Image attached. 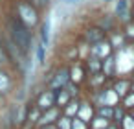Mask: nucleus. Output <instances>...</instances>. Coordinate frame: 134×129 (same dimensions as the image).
<instances>
[{
  "label": "nucleus",
  "instance_id": "34",
  "mask_svg": "<svg viewBox=\"0 0 134 129\" xmlns=\"http://www.w3.org/2000/svg\"><path fill=\"white\" fill-rule=\"evenodd\" d=\"M41 129H55L53 125H46V127H41Z\"/></svg>",
  "mask_w": 134,
  "mask_h": 129
},
{
  "label": "nucleus",
  "instance_id": "21",
  "mask_svg": "<svg viewBox=\"0 0 134 129\" xmlns=\"http://www.w3.org/2000/svg\"><path fill=\"white\" fill-rule=\"evenodd\" d=\"M9 85H11V81H9L8 74L0 70V94H2V92H8V90H9Z\"/></svg>",
  "mask_w": 134,
  "mask_h": 129
},
{
  "label": "nucleus",
  "instance_id": "7",
  "mask_svg": "<svg viewBox=\"0 0 134 129\" xmlns=\"http://www.w3.org/2000/svg\"><path fill=\"white\" fill-rule=\"evenodd\" d=\"M37 107H39L41 111H46V109L55 107V90H52V89L44 90V92L37 98Z\"/></svg>",
  "mask_w": 134,
  "mask_h": 129
},
{
  "label": "nucleus",
  "instance_id": "13",
  "mask_svg": "<svg viewBox=\"0 0 134 129\" xmlns=\"http://www.w3.org/2000/svg\"><path fill=\"white\" fill-rule=\"evenodd\" d=\"M86 66H88V70H90V76L101 74V72H103V61L97 59V57H90L88 63H86Z\"/></svg>",
  "mask_w": 134,
  "mask_h": 129
},
{
  "label": "nucleus",
  "instance_id": "2",
  "mask_svg": "<svg viewBox=\"0 0 134 129\" xmlns=\"http://www.w3.org/2000/svg\"><path fill=\"white\" fill-rule=\"evenodd\" d=\"M15 11H17V17H19L30 30L39 24V13H37V9L31 8L28 2H19V4L15 6Z\"/></svg>",
  "mask_w": 134,
  "mask_h": 129
},
{
  "label": "nucleus",
  "instance_id": "10",
  "mask_svg": "<svg viewBox=\"0 0 134 129\" xmlns=\"http://www.w3.org/2000/svg\"><path fill=\"white\" fill-rule=\"evenodd\" d=\"M114 90H116V94L123 100L129 92H130V81H127V79H119V81H116L114 83V87H112Z\"/></svg>",
  "mask_w": 134,
  "mask_h": 129
},
{
  "label": "nucleus",
  "instance_id": "16",
  "mask_svg": "<svg viewBox=\"0 0 134 129\" xmlns=\"http://www.w3.org/2000/svg\"><path fill=\"white\" fill-rule=\"evenodd\" d=\"M79 107H81L79 101H70V103L64 107V116H68V118H75L77 112H79Z\"/></svg>",
  "mask_w": 134,
  "mask_h": 129
},
{
  "label": "nucleus",
  "instance_id": "23",
  "mask_svg": "<svg viewBox=\"0 0 134 129\" xmlns=\"http://www.w3.org/2000/svg\"><path fill=\"white\" fill-rule=\"evenodd\" d=\"M105 79H107V76H105L103 72H101V74H94V76H90V83H92L94 89H99V85L105 83Z\"/></svg>",
  "mask_w": 134,
  "mask_h": 129
},
{
  "label": "nucleus",
  "instance_id": "15",
  "mask_svg": "<svg viewBox=\"0 0 134 129\" xmlns=\"http://www.w3.org/2000/svg\"><path fill=\"white\" fill-rule=\"evenodd\" d=\"M77 118H81L83 122H92V107L88 103H81L79 107V112H77Z\"/></svg>",
  "mask_w": 134,
  "mask_h": 129
},
{
  "label": "nucleus",
  "instance_id": "8",
  "mask_svg": "<svg viewBox=\"0 0 134 129\" xmlns=\"http://www.w3.org/2000/svg\"><path fill=\"white\" fill-rule=\"evenodd\" d=\"M59 114H61V109L55 105V107H52V109H46L42 114H41V118H39V122H37V125H41V127H44V125H52L53 122H57L59 120Z\"/></svg>",
  "mask_w": 134,
  "mask_h": 129
},
{
  "label": "nucleus",
  "instance_id": "20",
  "mask_svg": "<svg viewBox=\"0 0 134 129\" xmlns=\"http://www.w3.org/2000/svg\"><path fill=\"white\" fill-rule=\"evenodd\" d=\"M35 48V52H37V63L39 65H44V61H46V46L44 44H37V46H33Z\"/></svg>",
  "mask_w": 134,
  "mask_h": 129
},
{
  "label": "nucleus",
  "instance_id": "29",
  "mask_svg": "<svg viewBox=\"0 0 134 129\" xmlns=\"http://www.w3.org/2000/svg\"><path fill=\"white\" fill-rule=\"evenodd\" d=\"M125 116H127V114H125V112H123L121 109H118V105H116V107H114V118H112V120H116L118 123H121Z\"/></svg>",
  "mask_w": 134,
  "mask_h": 129
},
{
  "label": "nucleus",
  "instance_id": "36",
  "mask_svg": "<svg viewBox=\"0 0 134 129\" xmlns=\"http://www.w3.org/2000/svg\"><path fill=\"white\" fill-rule=\"evenodd\" d=\"M107 129H118V127H116V125H108Z\"/></svg>",
  "mask_w": 134,
  "mask_h": 129
},
{
  "label": "nucleus",
  "instance_id": "26",
  "mask_svg": "<svg viewBox=\"0 0 134 129\" xmlns=\"http://www.w3.org/2000/svg\"><path fill=\"white\" fill-rule=\"evenodd\" d=\"M123 107L125 109H134V92H129L123 98Z\"/></svg>",
  "mask_w": 134,
  "mask_h": 129
},
{
  "label": "nucleus",
  "instance_id": "35",
  "mask_svg": "<svg viewBox=\"0 0 134 129\" xmlns=\"http://www.w3.org/2000/svg\"><path fill=\"white\" fill-rule=\"evenodd\" d=\"M130 92H134V81H130Z\"/></svg>",
  "mask_w": 134,
  "mask_h": 129
},
{
  "label": "nucleus",
  "instance_id": "14",
  "mask_svg": "<svg viewBox=\"0 0 134 129\" xmlns=\"http://www.w3.org/2000/svg\"><path fill=\"white\" fill-rule=\"evenodd\" d=\"M114 72H116V61H114L112 55H108V57L103 61V74H105L107 78H112Z\"/></svg>",
  "mask_w": 134,
  "mask_h": 129
},
{
  "label": "nucleus",
  "instance_id": "27",
  "mask_svg": "<svg viewBox=\"0 0 134 129\" xmlns=\"http://www.w3.org/2000/svg\"><path fill=\"white\" fill-rule=\"evenodd\" d=\"M108 43H110V46H112V48L121 50V48H123V35H114V39H112V41H108Z\"/></svg>",
  "mask_w": 134,
  "mask_h": 129
},
{
  "label": "nucleus",
  "instance_id": "28",
  "mask_svg": "<svg viewBox=\"0 0 134 129\" xmlns=\"http://www.w3.org/2000/svg\"><path fill=\"white\" fill-rule=\"evenodd\" d=\"M119 125H121L123 129H134V118H132V116H125Z\"/></svg>",
  "mask_w": 134,
  "mask_h": 129
},
{
  "label": "nucleus",
  "instance_id": "32",
  "mask_svg": "<svg viewBox=\"0 0 134 129\" xmlns=\"http://www.w3.org/2000/svg\"><path fill=\"white\" fill-rule=\"evenodd\" d=\"M129 39H134V22H130L129 26H127V33H125Z\"/></svg>",
  "mask_w": 134,
  "mask_h": 129
},
{
  "label": "nucleus",
  "instance_id": "31",
  "mask_svg": "<svg viewBox=\"0 0 134 129\" xmlns=\"http://www.w3.org/2000/svg\"><path fill=\"white\" fill-rule=\"evenodd\" d=\"M64 89H66V92H68V94H70L72 98H74V96L77 94V83H74V81H70V83H68V85H66Z\"/></svg>",
  "mask_w": 134,
  "mask_h": 129
},
{
  "label": "nucleus",
  "instance_id": "4",
  "mask_svg": "<svg viewBox=\"0 0 134 129\" xmlns=\"http://www.w3.org/2000/svg\"><path fill=\"white\" fill-rule=\"evenodd\" d=\"M70 81H72V79H70V68L61 66V68L55 72V76L52 78V81H50V89H52V90L64 89V87H66Z\"/></svg>",
  "mask_w": 134,
  "mask_h": 129
},
{
  "label": "nucleus",
  "instance_id": "17",
  "mask_svg": "<svg viewBox=\"0 0 134 129\" xmlns=\"http://www.w3.org/2000/svg\"><path fill=\"white\" fill-rule=\"evenodd\" d=\"M97 116H101L105 120H112L114 118V107H107V105L97 107Z\"/></svg>",
  "mask_w": 134,
  "mask_h": 129
},
{
  "label": "nucleus",
  "instance_id": "5",
  "mask_svg": "<svg viewBox=\"0 0 134 129\" xmlns=\"http://www.w3.org/2000/svg\"><path fill=\"white\" fill-rule=\"evenodd\" d=\"M105 37H107V32H105L103 28L90 26V28H86V30H85V41H86L90 46H94V44H97V43L105 41Z\"/></svg>",
  "mask_w": 134,
  "mask_h": 129
},
{
  "label": "nucleus",
  "instance_id": "19",
  "mask_svg": "<svg viewBox=\"0 0 134 129\" xmlns=\"http://www.w3.org/2000/svg\"><path fill=\"white\" fill-rule=\"evenodd\" d=\"M108 122H110V120H105V118H101V116H96V118H92L90 127H92V129H107V127H108Z\"/></svg>",
  "mask_w": 134,
  "mask_h": 129
},
{
  "label": "nucleus",
  "instance_id": "22",
  "mask_svg": "<svg viewBox=\"0 0 134 129\" xmlns=\"http://www.w3.org/2000/svg\"><path fill=\"white\" fill-rule=\"evenodd\" d=\"M24 2H28L31 8H35L37 11L39 9H46L50 6V0H24Z\"/></svg>",
  "mask_w": 134,
  "mask_h": 129
},
{
  "label": "nucleus",
  "instance_id": "1",
  "mask_svg": "<svg viewBox=\"0 0 134 129\" xmlns=\"http://www.w3.org/2000/svg\"><path fill=\"white\" fill-rule=\"evenodd\" d=\"M8 35L11 37V41L24 52L28 54L30 50H33V33L31 30L15 15V17H9L8 19Z\"/></svg>",
  "mask_w": 134,
  "mask_h": 129
},
{
  "label": "nucleus",
  "instance_id": "18",
  "mask_svg": "<svg viewBox=\"0 0 134 129\" xmlns=\"http://www.w3.org/2000/svg\"><path fill=\"white\" fill-rule=\"evenodd\" d=\"M41 114H42V111L37 105H33V109H28V122L30 123H37L39 118H41Z\"/></svg>",
  "mask_w": 134,
  "mask_h": 129
},
{
  "label": "nucleus",
  "instance_id": "37",
  "mask_svg": "<svg viewBox=\"0 0 134 129\" xmlns=\"http://www.w3.org/2000/svg\"><path fill=\"white\" fill-rule=\"evenodd\" d=\"M132 118H134V111H132Z\"/></svg>",
  "mask_w": 134,
  "mask_h": 129
},
{
  "label": "nucleus",
  "instance_id": "6",
  "mask_svg": "<svg viewBox=\"0 0 134 129\" xmlns=\"http://www.w3.org/2000/svg\"><path fill=\"white\" fill-rule=\"evenodd\" d=\"M112 50L114 48L110 46L108 41H101V43L90 46V55L92 57H97V59H107L108 55H112Z\"/></svg>",
  "mask_w": 134,
  "mask_h": 129
},
{
  "label": "nucleus",
  "instance_id": "38",
  "mask_svg": "<svg viewBox=\"0 0 134 129\" xmlns=\"http://www.w3.org/2000/svg\"><path fill=\"white\" fill-rule=\"evenodd\" d=\"M105 2H110V0H105Z\"/></svg>",
  "mask_w": 134,
  "mask_h": 129
},
{
  "label": "nucleus",
  "instance_id": "3",
  "mask_svg": "<svg viewBox=\"0 0 134 129\" xmlns=\"http://www.w3.org/2000/svg\"><path fill=\"white\" fill-rule=\"evenodd\" d=\"M119 100H121V98L116 94V90H114V89H101V90H99V94L96 96L97 107H101V105L116 107V105L119 103Z\"/></svg>",
  "mask_w": 134,
  "mask_h": 129
},
{
  "label": "nucleus",
  "instance_id": "25",
  "mask_svg": "<svg viewBox=\"0 0 134 129\" xmlns=\"http://www.w3.org/2000/svg\"><path fill=\"white\" fill-rule=\"evenodd\" d=\"M57 125H59V129H72V118L63 116V118H59Z\"/></svg>",
  "mask_w": 134,
  "mask_h": 129
},
{
  "label": "nucleus",
  "instance_id": "9",
  "mask_svg": "<svg viewBox=\"0 0 134 129\" xmlns=\"http://www.w3.org/2000/svg\"><path fill=\"white\" fill-rule=\"evenodd\" d=\"M70 101H72V96L66 92V89H59V90H55V105H57L59 109H61V107L64 109Z\"/></svg>",
  "mask_w": 134,
  "mask_h": 129
},
{
  "label": "nucleus",
  "instance_id": "30",
  "mask_svg": "<svg viewBox=\"0 0 134 129\" xmlns=\"http://www.w3.org/2000/svg\"><path fill=\"white\" fill-rule=\"evenodd\" d=\"M86 122H83L81 118H74L72 120V129H86Z\"/></svg>",
  "mask_w": 134,
  "mask_h": 129
},
{
  "label": "nucleus",
  "instance_id": "12",
  "mask_svg": "<svg viewBox=\"0 0 134 129\" xmlns=\"http://www.w3.org/2000/svg\"><path fill=\"white\" fill-rule=\"evenodd\" d=\"M116 15L121 20H129V2L127 0H116Z\"/></svg>",
  "mask_w": 134,
  "mask_h": 129
},
{
  "label": "nucleus",
  "instance_id": "33",
  "mask_svg": "<svg viewBox=\"0 0 134 129\" xmlns=\"http://www.w3.org/2000/svg\"><path fill=\"white\" fill-rule=\"evenodd\" d=\"M61 2H63V4H77L79 0H61Z\"/></svg>",
  "mask_w": 134,
  "mask_h": 129
},
{
  "label": "nucleus",
  "instance_id": "24",
  "mask_svg": "<svg viewBox=\"0 0 134 129\" xmlns=\"http://www.w3.org/2000/svg\"><path fill=\"white\" fill-rule=\"evenodd\" d=\"M8 61H9V57H8L6 46H4V43H2V37H0V65H6Z\"/></svg>",
  "mask_w": 134,
  "mask_h": 129
},
{
  "label": "nucleus",
  "instance_id": "11",
  "mask_svg": "<svg viewBox=\"0 0 134 129\" xmlns=\"http://www.w3.org/2000/svg\"><path fill=\"white\" fill-rule=\"evenodd\" d=\"M50 28H52V22H50V19H46L42 24H41V44H44L46 48H48V44H50Z\"/></svg>",
  "mask_w": 134,
  "mask_h": 129
}]
</instances>
